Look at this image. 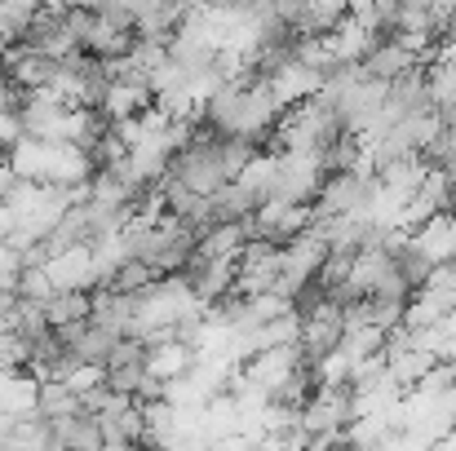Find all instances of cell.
<instances>
[{"mask_svg": "<svg viewBox=\"0 0 456 451\" xmlns=\"http://www.w3.org/2000/svg\"><path fill=\"white\" fill-rule=\"evenodd\" d=\"M235 181L262 204V199H271L275 195V186H280V164H275V155L271 150H257L240 173H235Z\"/></svg>", "mask_w": 456, "mask_h": 451, "instance_id": "12", "label": "cell"}, {"mask_svg": "<svg viewBox=\"0 0 456 451\" xmlns=\"http://www.w3.org/2000/svg\"><path fill=\"white\" fill-rule=\"evenodd\" d=\"M421 58L403 44V40H395V36H377L372 44H368V53L359 58V67H363V76H377V80H395L399 71H408V67H417Z\"/></svg>", "mask_w": 456, "mask_h": 451, "instance_id": "10", "label": "cell"}, {"mask_svg": "<svg viewBox=\"0 0 456 451\" xmlns=\"http://www.w3.org/2000/svg\"><path fill=\"white\" fill-rule=\"evenodd\" d=\"M155 107V93L147 80H138V76H125V80H111L107 85V98H102V116L111 120V125H120V120H129V116H138V111H147Z\"/></svg>", "mask_w": 456, "mask_h": 451, "instance_id": "9", "label": "cell"}, {"mask_svg": "<svg viewBox=\"0 0 456 451\" xmlns=\"http://www.w3.org/2000/svg\"><path fill=\"white\" fill-rule=\"evenodd\" d=\"M182 279H186L191 297L200 301V305H217L222 297L235 293V262H231V257H200V253H195V257L186 262Z\"/></svg>", "mask_w": 456, "mask_h": 451, "instance_id": "5", "label": "cell"}, {"mask_svg": "<svg viewBox=\"0 0 456 451\" xmlns=\"http://www.w3.org/2000/svg\"><path fill=\"white\" fill-rule=\"evenodd\" d=\"M275 164H280V186H275V195L297 199V204H314V195H319L323 181H328L319 150H275Z\"/></svg>", "mask_w": 456, "mask_h": 451, "instance_id": "2", "label": "cell"}, {"mask_svg": "<svg viewBox=\"0 0 456 451\" xmlns=\"http://www.w3.org/2000/svg\"><path fill=\"white\" fill-rule=\"evenodd\" d=\"M314 221V208L310 204H297V199H284V195H271V199H262L253 213H248V230H253V239H266V244H289V239H297L305 226Z\"/></svg>", "mask_w": 456, "mask_h": 451, "instance_id": "1", "label": "cell"}, {"mask_svg": "<svg viewBox=\"0 0 456 451\" xmlns=\"http://www.w3.org/2000/svg\"><path fill=\"white\" fill-rule=\"evenodd\" d=\"M275 284H280V244L248 239L244 253L235 257V293H244V297L275 293Z\"/></svg>", "mask_w": 456, "mask_h": 451, "instance_id": "4", "label": "cell"}, {"mask_svg": "<svg viewBox=\"0 0 456 451\" xmlns=\"http://www.w3.org/2000/svg\"><path fill=\"white\" fill-rule=\"evenodd\" d=\"M80 412V394L67 385V381H58V376H36V416H45V421H67V416H76Z\"/></svg>", "mask_w": 456, "mask_h": 451, "instance_id": "11", "label": "cell"}, {"mask_svg": "<svg viewBox=\"0 0 456 451\" xmlns=\"http://www.w3.org/2000/svg\"><path fill=\"white\" fill-rule=\"evenodd\" d=\"M191 358H195L191 345H182L177 336H164V341H155L151 345L147 367H151V376H159V381H173V376H182V372L191 367Z\"/></svg>", "mask_w": 456, "mask_h": 451, "instance_id": "13", "label": "cell"}, {"mask_svg": "<svg viewBox=\"0 0 456 451\" xmlns=\"http://www.w3.org/2000/svg\"><path fill=\"white\" fill-rule=\"evenodd\" d=\"M147 354H151V345H147L142 336H134V332L120 336V341L111 345L107 363H102V381H107L116 394H138V385L151 376Z\"/></svg>", "mask_w": 456, "mask_h": 451, "instance_id": "3", "label": "cell"}, {"mask_svg": "<svg viewBox=\"0 0 456 451\" xmlns=\"http://www.w3.org/2000/svg\"><path fill=\"white\" fill-rule=\"evenodd\" d=\"M45 270H49L53 288H76V293H94L98 288V270H94L89 244H76V248H62V253L45 257Z\"/></svg>", "mask_w": 456, "mask_h": 451, "instance_id": "7", "label": "cell"}, {"mask_svg": "<svg viewBox=\"0 0 456 451\" xmlns=\"http://www.w3.org/2000/svg\"><path fill=\"white\" fill-rule=\"evenodd\" d=\"M408 239H412V248H417L430 266H439V262L456 257V208L452 213H435V217H426L421 226L408 230Z\"/></svg>", "mask_w": 456, "mask_h": 451, "instance_id": "8", "label": "cell"}, {"mask_svg": "<svg viewBox=\"0 0 456 451\" xmlns=\"http://www.w3.org/2000/svg\"><path fill=\"white\" fill-rule=\"evenodd\" d=\"M204 4H213V9H257L262 0H204Z\"/></svg>", "mask_w": 456, "mask_h": 451, "instance_id": "14", "label": "cell"}, {"mask_svg": "<svg viewBox=\"0 0 456 451\" xmlns=\"http://www.w3.org/2000/svg\"><path fill=\"white\" fill-rule=\"evenodd\" d=\"M266 85H271V93L284 102V107H293V102H305V98H314L319 89H323V76H319V67L314 62H305L302 53H293L289 62H280L271 76H262Z\"/></svg>", "mask_w": 456, "mask_h": 451, "instance_id": "6", "label": "cell"}, {"mask_svg": "<svg viewBox=\"0 0 456 451\" xmlns=\"http://www.w3.org/2000/svg\"><path fill=\"white\" fill-rule=\"evenodd\" d=\"M4 49H9V44H4V40H0V58H4Z\"/></svg>", "mask_w": 456, "mask_h": 451, "instance_id": "15", "label": "cell"}]
</instances>
